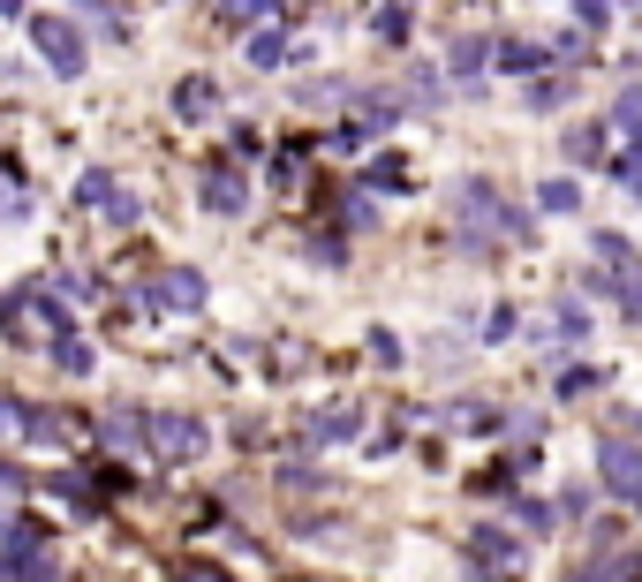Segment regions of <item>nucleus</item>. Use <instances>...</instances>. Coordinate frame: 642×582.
Here are the masks:
<instances>
[{
    "label": "nucleus",
    "mask_w": 642,
    "mask_h": 582,
    "mask_svg": "<svg viewBox=\"0 0 642 582\" xmlns=\"http://www.w3.org/2000/svg\"><path fill=\"white\" fill-rule=\"evenodd\" d=\"M174 582H227V575H219V568H181Z\"/></svg>",
    "instance_id": "cd10ccee"
},
{
    "label": "nucleus",
    "mask_w": 642,
    "mask_h": 582,
    "mask_svg": "<svg viewBox=\"0 0 642 582\" xmlns=\"http://www.w3.org/2000/svg\"><path fill=\"white\" fill-rule=\"evenodd\" d=\"M597 476L613 484V499L642 507V446L635 438H605V446H597Z\"/></svg>",
    "instance_id": "7ed1b4c3"
},
{
    "label": "nucleus",
    "mask_w": 642,
    "mask_h": 582,
    "mask_svg": "<svg viewBox=\"0 0 642 582\" xmlns=\"http://www.w3.org/2000/svg\"><path fill=\"white\" fill-rule=\"evenodd\" d=\"M575 15H582V23H590V30H597V23H605V15H613V0H575Z\"/></svg>",
    "instance_id": "bb28decb"
},
{
    "label": "nucleus",
    "mask_w": 642,
    "mask_h": 582,
    "mask_svg": "<svg viewBox=\"0 0 642 582\" xmlns=\"http://www.w3.org/2000/svg\"><path fill=\"white\" fill-rule=\"evenodd\" d=\"M30 46L46 53L53 76H84V30H76L68 15H38V23H30Z\"/></svg>",
    "instance_id": "f03ea898"
},
{
    "label": "nucleus",
    "mask_w": 642,
    "mask_h": 582,
    "mask_svg": "<svg viewBox=\"0 0 642 582\" xmlns=\"http://www.w3.org/2000/svg\"><path fill=\"white\" fill-rule=\"evenodd\" d=\"M23 424H30V409H23V401H8V394H0V438H8V432H23Z\"/></svg>",
    "instance_id": "a878e982"
},
{
    "label": "nucleus",
    "mask_w": 642,
    "mask_h": 582,
    "mask_svg": "<svg viewBox=\"0 0 642 582\" xmlns=\"http://www.w3.org/2000/svg\"><path fill=\"white\" fill-rule=\"evenodd\" d=\"M144 302H152V310H204V273H189V265H166V273H152Z\"/></svg>",
    "instance_id": "423d86ee"
},
{
    "label": "nucleus",
    "mask_w": 642,
    "mask_h": 582,
    "mask_svg": "<svg viewBox=\"0 0 642 582\" xmlns=\"http://www.w3.org/2000/svg\"><path fill=\"white\" fill-rule=\"evenodd\" d=\"M537 205H544V212H575V205H582V189H575V182H544V189H537Z\"/></svg>",
    "instance_id": "f3484780"
},
{
    "label": "nucleus",
    "mask_w": 642,
    "mask_h": 582,
    "mask_svg": "<svg viewBox=\"0 0 642 582\" xmlns=\"http://www.w3.org/2000/svg\"><path fill=\"white\" fill-rule=\"evenodd\" d=\"M219 15L227 23H265V15H280V0H219Z\"/></svg>",
    "instance_id": "2eb2a0df"
},
{
    "label": "nucleus",
    "mask_w": 642,
    "mask_h": 582,
    "mask_svg": "<svg viewBox=\"0 0 642 582\" xmlns=\"http://www.w3.org/2000/svg\"><path fill=\"white\" fill-rule=\"evenodd\" d=\"M483 53H491L483 38H462V46H454V76H477V69H483Z\"/></svg>",
    "instance_id": "412c9836"
},
{
    "label": "nucleus",
    "mask_w": 642,
    "mask_h": 582,
    "mask_svg": "<svg viewBox=\"0 0 642 582\" xmlns=\"http://www.w3.org/2000/svg\"><path fill=\"white\" fill-rule=\"evenodd\" d=\"M597 151H605L597 129H567V159H597Z\"/></svg>",
    "instance_id": "4be33fe9"
},
{
    "label": "nucleus",
    "mask_w": 642,
    "mask_h": 582,
    "mask_svg": "<svg viewBox=\"0 0 642 582\" xmlns=\"http://www.w3.org/2000/svg\"><path fill=\"white\" fill-rule=\"evenodd\" d=\"M53 363H61V371H91V348H84L76 333H61V340H53Z\"/></svg>",
    "instance_id": "a211bd4d"
},
{
    "label": "nucleus",
    "mask_w": 642,
    "mask_h": 582,
    "mask_svg": "<svg viewBox=\"0 0 642 582\" xmlns=\"http://www.w3.org/2000/svg\"><path fill=\"white\" fill-rule=\"evenodd\" d=\"M250 61H257V69H288V61H295L288 30H257V38H250Z\"/></svg>",
    "instance_id": "f8f14e48"
},
{
    "label": "nucleus",
    "mask_w": 642,
    "mask_h": 582,
    "mask_svg": "<svg viewBox=\"0 0 642 582\" xmlns=\"http://www.w3.org/2000/svg\"><path fill=\"white\" fill-rule=\"evenodd\" d=\"M0 582H53L46 530H15V537H8V553H0Z\"/></svg>",
    "instance_id": "20e7f679"
},
{
    "label": "nucleus",
    "mask_w": 642,
    "mask_h": 582,
    "mask_svg": "<svg viewBox=\"0 0 642 582\" xmlns=\"http://www.w3.org/2000/svg\"><path fill=\"white\" fill-rule=\"evenodd\" d=\"M303 438H311V446H332V438H355V417H348V409H325V417H318V424H311Z\"/></svg>",
    "instance_id": "ddd939ff"
},
{
    "label": "nucleus",
    "mask_w": 642,
    "mask_h": 582,
    "mask_svg": "<svg viewBox=\"0 0 642 582\" xmlns=\"http://www.w3.org/2000/svg\"><path fill=\"white\" fill-rule=\"evenodd\" d=\"M46 492L68 499V507H91V476H68V469H61V476H46Z\"/></svg>",
    "instance_id": "4468645a"
},
{
    "label": "nucleus",
    "mask_w": 642,
    "mask_h": 582,
    "mask_svg": "<svg viewBox=\"0 0 642 582\" xmlns=\"http://www.w3.org/2000/svg\"><path fill=\"white\" fill-rule=\"evenodd\" d=\"M0 492H23V469L15 461H0Z\"/></svg>",
    "instance_id": "c85d7f7f"
},
{
    "label": "nucleus",
    "mask_w": 642,
    "mask_h": 582,
    "mask_svg": "<svg viewBox=\"0 0 642 582\" xmlns=\"http://www.w3.org/2000/svg\"><path fill=\"white\" fill-rule=\"evenodd\" d=\"M295 174H303V145L273 151V182H295Z\"/></svg>",
    "instance_id": "5701e85b"
},
{
    "label": "nucleus",
    "mask_w": 642,
    "mask_h": 582,
    "mask_svg": "<svg viewBox=\"0 0 642 582\" xmlns=\"http://www.w3.org/2000/svg\"><path fill=\"white\" fill-rule=\"evenodd\" d=\"M552 53L544 46H529V38H499L491 46V69H506V76H529V69H544Z\"/></svg>",
    "instance_id": "9d476101"
},
{
    "label": "nucleus",
    "mask_w": 642,
    "mask_h": 582,
    "mask_svg": "<svg viewBox=\"0 0 642 582\" xmlns=\"http://www.w3.org/2000/svg\"><path fill=\"white\" fill-rule=\"evenodd\" d=\"M144 446L160 461H197L204 454V424H189V417H144Z\"/></svg>",
    "instance_id": "39448f33"
},
{
    "label": "nucleus",
    "mask_w": 642,
    "mask_h": 582,
    "mask_svg": "<svg viewBox=\"0 0 642 582\" xmlns=\"http://www.w3.org/2000/svg\"><path fill=\"white\" fill-rule=\"evenodd\" d=\"M363 182H370V189H408V166H401V159H378Z\"/></svg>",
    "instance_id": "aec40b11"
},
{
    "label": "nucleus",
    "mask_w": 642,
    "mask_h": 582,
    "mask_svg": "<svg viewBox=\"0 0 642 582\" xmlns=\"http://www.w3.org/2000/svg\"><path fill=\"white\" fill-rule=\"evenodd\" d=\"M613 302H620V310H628V318L642 325V265H628V273H620V288H613Z\"/></svg>",
    "instance_id": "dca6fc26"
},
{
    "label": "nucleus",
    "mask_w": 642,
    "mask_h": 582,
    "mask_svg": "<svg viewBox=\"0 0 642 582\" xmlns=\"http://www.w3.org/2000/svg\"><path fill=\"white\" fill-rule=\"evenodd\" d=\"M15 8H23V0H0V15H15Z\"/></svg>",
    "instance_id": "c756f323"
},
{
    "label": "nucleus",
    "mask_w": 642,
    "mask_h": 582,
    "mask_svg": "<svg viewBox=\"0 0 642 582\" xmlns=\"http://www.w3.org/2000/svg\"><path fill=\"white\" fill-rule=\"evenodd\" d=\"M454 212L469 220V250H483L491 227H499L506 243H529V220H521L514 205H499V189H483V182H462V189H454Z\"/></svg>",
    "instance_id": "f257e3e1"
},
{
    "label": "nucleus",
    "mask_w": 642,
    "mask_h": 582,
    "mask_svg": "<svg viewBox=\"0 0 642 582\" xmlns=\"http://www.w3.org/2000/svg\"><path fill=\"white\" fill-rule=\"evenodd\" d=\"M30 446H61V417H46V409H30V424H23Z\"/></svg>",
    "instance_id": "6ab92c4d"
},
{
    "label": "nucleus",
    "mask_w": 642,
    "mask_h": 582,
    "mask_svg": "<svg viewBox=\"0 0 642 582\" xmlns=\"http://www.w3.org/2000/svg\"><path fill=\"white\" fill-rule=\"evenodd\" d=\"M76 197H84L91 212H106L114 227H137V212H144L129 189H114V174H84V182H76Z\"/></svg>",
    "instance_id": "0eeeda50"
},
{
    "label": "nucleus",
    "mask_w": 642,
    "mask_h": 582,
    "mask_svg": "<svg viewBox=\"0 0 642 582\" xmlns=\"http://www.w3.org/2000/svg\"><path fill=\"white\" fill-rule=\"evenodd\" d=\"M212 107H219V84H212V76H181V84H174V114H181V122H204Z\"/></svg>",
    "instance_id": "1a4fd4ad"
},
{
    "label": "nucleus",
    "mask_w": 642,
    "mask_h": 582,
    "mask_svg": "<svg viewBox=\"0 0 642 582\" xmlns=\"http://www.w3.org/2000/svg\"><path fill=\"white\" fill-rule=\"evenodd\" d=\"M559 99H567V84H559V76H552V84H529V107H537V114H544V107H559Z\"/></svg>",
    "instance_id": "393cba45"
},
{
    "label": "nucleus",
    "mask_w": 642,
    "mask_h": 582,
    "mask_svg": "<svg viewBox=\"0 0 642 582\" xmlns=\"http://www.w3.org/2000/svg\"><path fill=\"white\" fill-rule=\"evenodd\" d=\"M597 582H635V560H628V553H620V560L605 553V560H597Z\"/></svg>",
    "instance_id": "b1692460"
},
{
    "label": "nucleus",
    "mask_w": 642,
    "mask_h": 582,
    "mask_svg": "<svg viewBox=\"0 0 642 582\" xmlns=\"http://www.w3.org/2000/svg\"><path fill=\"white\" fill-rule=\"evenodd\" d=\"M197 205H204V212H219V220H235V212L250 205V189H242V174L219 159V166H204V189H197Z\"/></svg>",
    "instance_id": "6e6552de"
},
{
    "label": "nucleus",
    "mask_w": 642,
    "mask_h": 582,
    "mask_svg": "<svg viewBox=\"0 0 642 582\" xmlns=\"http://www.w3.org/2000/svg\"><path fill=\"white\" fill-rule=\"evenodd\" d=\"M469 560H477V568H514L521 553H514L506 530H477V537H469Z\"/></svg>",
    "instance_id": "9b49d317"
}]
</instances>
